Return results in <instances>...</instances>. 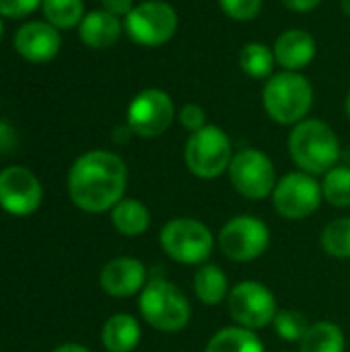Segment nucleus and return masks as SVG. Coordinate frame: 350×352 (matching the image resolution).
Returning a JSON list of instances; mask_svg holds the SVG:
<instances>
[{"label": "nucleus", "instance_id": "31", "mask_svg": "<svg viewBox=\"0 0 350 352\" xmlns=\"http://www.w3.org/2000/svg\"><path fill=\"white\" fill-rule=\"evenodd\" d=\"M101 6H103V10H107L116 16H126L134 8V2L132 0H101Z\"/></svg>", "mask_w": 350, "mask_h": 352}, {"label": "nucleus", "instance_id": "5", "mask_svg": "<svg viewBox=\"0 0 350 352\" xmlns=\"http://www.w3.org/2000/svg\"><path fill=\"white\" fill-rule=\"evenodd\" d=\"M233 159V146L227 132L219 126H204L186 142L184 161L192 175L200 179H215L229 171Z\"/></svg>", "mask_w": 350, "mask_h": 352}, {"label": "nucleus", "instance_id": "7", "mask_svg": "<svg viewBox=\"0 0 350 352\" xmlns=\"http://www.w3.org/2000/svg\"><path fill=\"white\" fill-rule=\"evenodd\" d=\"M128 37L142 47H159L177 31V12L163 0H144L124 16Z\"/></svg>", "mask_w": 350, "mask_h": 352}, {"label": "nucleus", "instance_id": "28", "mask_svg": "<svg viewBox=\"0 0 350 352\" xmlns=\"http://www.w3.org/2000/svg\"><path fill=\"white\" fill-rule=\"evenodd\" d=\"M219 4L233 21H252L262 10V0H219Z\"/></svg>", "mask_w": 350, "mask_h": 352}, {"label": "nucleus", "instance_id": "8", "mask_svg": "<svg viewBox=\"0 0 350 352\" xmlns=\"http://www.w3.org/2000/svg\"><path fill=\"white\" fill-rule=\"evenodd\" d=\"M227 307L237 326L248 330H262L274 322L278 307L274 293L258 280L237 283L227 297Z\"/></svg>", "mask_w": 350, "mask_h": 352}, {"label": "nucleus", "instance_id": "35", "mask_svg": "<svg viewBox=\"0 0 350 352\" xmlns=\"http://www.w3.org/2000/svg\"><path fill=\"white\" fill-rule=\"evenodd\" d=\"M340 6H342L344 14H349L350 16V0H340Z\"/></svg>", "mask_w": 350, "mask_h": 352}, {"label": "nucleus", "instance_id": "23", "mask_svg": "<svg viewBox=\"0 0 350 352\" xmlns=\"http://www.w3.org/2000/svg\"><path fill=\"white\" fill-rule=\"evenodd\" d=\"M274 64H276L274 52L266 43L250 41L239 52V66L252 78H258V80L270 78L272 70H274Z\"/></svg>", "mask_w": 350, "mask_h": 352}, {"label": "nucleus", "instance_id": "6", "mask_svg": "<svg viewBox=\"0 0 350 352\" xmlns=\"http://www.w3.org/2000/svg\"><path fill=\"white\" fill-rule=\"evenodd\" d=\"M161 250L179 264H202L215 250L212 231L190 217H177L163 225L159 233Z\"/></svg>", "mask_w": 350, "mask_h": 352}, {"label": "nucleus", "instance_id": "19", "mask_svg": "<svg viewBox=\"0 0 350 352\" xmlns=\"http://www.w3.org/2000/svg\"><path fill=\"white\" fill-rule=\"evenodd\" d=\"M111 223L118 229V233L126 237H138L146 233L151 225V212L149 208L136 200V198H122L111 208Z\"/></svg>", "mask_w": 350, "mask_h": 352}, {"label": "nucleus", "instance_id": "9", "mask_svg": "<svg viewBox=\"0 0 350 352\" xmlns=\"http://www.w3.org/2000/svg\"><path fill=\"white\" fill-rule=\"evenodd\" d=\"M229 179L248 200H264L266 196H272L278 184L274 163L260 148H243L235 153L229 165Z\"/></svg>", "mask_w": 350, "mask_h": 352}, {"label": "nucleus", "instance_id": "12", "mask_svg": "<svg viewBox=\"0 0 350 352\" xmlns=\"http://www.w3.org/2000/svg\"><path fill=\"white\" fill-rule=\"evenodd\" d=\"M175 116L173 101L165 91L144 89L130 101L126 126L140 138H157L169 130Z\"/></svg>", "mask_w": 350, "mask_h": 352}, {"label": "nucleus", "instance_id": "27", "mask_svg": "<svg viewBox=\"0 0 350 352\" xmlns=\"http://www.w3.org/2000/svg\"><path fill=\"white\" fill-rule=\"evenodd\" d=\"M272 326H274L276 336L285 342H301V338L305 336L309 328L305 316L297 311H278Z\"/></svg>", "mask_w": 350, "mask_h": 352}, {"label": "nucleus", "instance_id": "21", "mask_svg": "<svg viewBox=\"0 0 350 352\" xmlns=\"http://www.w3.org/2000/svg\"><path fill=\"white\" fill-rule=\"evenodd\" d=\"M204 352H266L264 342L254 330L229 326L219 330L206 344Z\"/></svg>", "mask_w": 350, "mask_h": 352}, {"label": "nucleus", "instance_id": "2", "mask_svg": "<svg viewBox=\"0 0 350 352\" xmlns=\"http://www.w3.org/2000/svg\"><path fill=\"white\" fill-rule=\"evenodd\" d=\"M293 163L309 175H326L340 159V140L322 120H303L289 134Z\"/></svg>", "mask_w": 350, "mask_h": 352}, {"label": "nucleus", "instance_id": "20", "mask_svg": "<svg viewBox=\"0 0 350 352\" xmlns=\"http://www.w3.org/2000/svg\"><path fill=\"white\" fill-rule=\"evenodd\" d=\"M194 293L206 307H215L229 297V280L223 268L215 264L200 266L194 274Z\"/></svg>", "mask_w": 350, "mask_h": 352}, {"label": "nucleus", "instance_id": "3", "mask_svg": "<svg viewBox=\"0 0 350 352\" xmlns=\"http://www.w3.org/2000/svg\"><path fill=\"white\" fill-rule=\"evenodd\" d=\"M266 113L283 126H295L305 120L314 105V87L301 72L272 74L262 91Z\"/></svg>", "mask_w": 350, "mask_h": 352}, {"label": "nucleus", "instance_id": "37", "mask_svg": "<svg viewBox=\"0 0 350 352\" xmlns=\"http://www.w3.org/2000/svg\"><path fill=\"white\" fill-rule=\"evenodd\" d=\"M2 31H4V27H2V21H0V39H2Z\"/></svg>", "mask_w": 350, "mask_h": 352}, {"label": "nucleus", "instance_id": "30", "mask_svg": "<svg viewBox=\"0 0 350 352\" xmlns=\"http://www.w3.org/2000/svg\"><path fill=\"white\" fill-rule=\"evenodd\" d=\"M43 0H0V14L10 19H21L31 14Z\"/></svg>", "mask_w": 350, "mask_h": 352}, {"label": "nucleus", "instance_id": "17", "mask_svg": "<svg viewBox=\"0 0 350 352\" xmlns=\"http://www.w3.org/2000/svg\"><path fill=\"white\" fill-rule=\"evenodd\" d=\"M78 35L85 45L93 50H105L113 45L122 35V23L120 16L107 12V10H91L83 16L78 25Z\"/></svg>", "mask_w": 350, "mask_h": 352}, {"label": "nucleus", "instance_id": "15", "mask_svg": "<svg viewBox=\"0 0 350 352\" xmlns=\"http://www.w3.org/2000/svg\"><path fill=\"white\" fill-rule=\"evenodd\" d=\"M146 283V268L136 258H116L101 270V287L111 297H132Z\"/></svg>", "mask_w": 350, "mask_h": 352}, {"label": "nucleus", "instance_id": "1", "mask_svg": "<svg viewBox=\"0 0 350 352\" xmlns=\"http://www.w3.org/2000/svg\"><path fill=\"white\" fill-rule=\"evenodd\" d=\"M126 163L109 151H89L80 155L68 173L72 202L85 212H105L113 208L126 192Z\"/></svg>", "mask_w": 350, "mask_h": 352}, {"label": "nucleus", "instance_id": "16", "mask_svg": "<svg viewBox=\"0 0 350 352\" xmlns=\"http://www.w3.org/2000/svg\"><path fill=\"white\" fill-rule=\"evenodd\" d=\"M274 58L289 72H299L311 64L316 58V39L303 29H289L281 33L274 41Z\"/></svg>", "mask_w": 350, "mask_h": 352}, {"label": "nucleus", "instance_id": "29", "mask_svg": "<svg viewBox=\"0 0 350 352\" xmlns=\"http://www.w3.org/2000/svg\"><path fill=\"white\" fill-rule=\"evenodd\" d=\"M177 120L179 124L190 130V132H198L200 128L206 126V113L200 105L196 103H186L179 111H177Z\"/></svg>", "mask_w": 350, "mask_h": 352}, {"label": "nucleus", "instance_id": "36", "mask_svg": "<svg viewBox=\"0 0 350 352\" xmlns=\"http://www.w3.org/2000/svg\"><path fill=\"white\" fill-rule=\"evenodd\" d=\"M347 116H349V120H350V93H349V97H347Z\"/></svg>", "mask_w": 350, "mask_h": 352}, {"label": "nucleus", "instance_id": "11", "mask_svg": "<svg viewBox=\"0 0 350 352\" xmlns=\"http://www.w3.org/2000/svg\"><path fill=\"white\" fill-rule=\"evenodd\" d=\"M268 245L270 229L252 214L231 219L219 233V248L233 262H254L266 254Z\"/></svg>", "mask_w": 350, "mask_h": 352}, {"label": "nucleus", "instance_id": "4", "mask_svg": "<svg viewBox=\"0 0 350 352\" xmlns=\"http://www.w3.org/2000/svg\"><path fill=\"white\" fill-rule=\"evenodd\" d=\"M138 309L144 322L159 332H179L190 324L192 307L188 297L165 278H151L140 291Z\"/></svg>", "mask_w": 350, "mask_h": 352}, {"label": "nucleus", "instance_id": "10", "mask_svg": "<svg viewBox=\"0 0 350 352\" xmlns=\"http://www.w3.org/2000/svg\"><path fill=\"white\" fill-rule=\"evenodd\" d=\"M322 200V184H318L316 175H309L305 171L287 173L283 179H278L272 192L274 210L289 221L311 217L320 208Z\"/></svg>", "mask_w": 350, "mask_h": 352}, {"label": "nucleus", "instance_id": "22", "mask_svg": "<svg viewBox=\"0 0 350 352\" xmlns=\"http://www.w3.org/2000/svg\"><path fill=\"white\" fill-rule=\"evenodd\" d=\"M299 349L301 352H344L347 338L340 326L332 322H316L307 328Z\"/></svg>", "mask_w": 350, "mask_h": 352}, {"label": "nucleus", "instance_id": "13", "mask_svg": "<svg viewBox=\"0 0 350 352\" xmlns=\"http://www.w3.org/2000/svg\"><path fill=\"white\" fill-rule=\"evenodd\" d=\"M41 204V186L25 167L0 171V206L17 217L31 214Z\"/></svg>", "mask_w": 350, "mask_h": 352}, {"label": "nucleus", "instance_id": "26", "mask_svg": "<svg viewBox=\"0 0 350 352\" xmlns=\"http://www.w3.org/2000/svg\"><path fill=\"white\" fill-rule=\"evenodd\" d=\"M324 200L336 208L350 206V167H332L322 182Z\"/></svg>", "mask_w": 350, "mask_h": 352}, {"label": "nucleus", "instance_id": "33", "mask_svg": "<svg viewBox=\"0 0 350 352\" xmlns=\"http://www.w3.org/2000/svg\"><path fill=\"white\" fill-rule=\"evenodd\" d=\"M281 2L293 12H309L316 6H320L322 0H281Z\"/></svg>", "mask_w": 350, "mask_h": 352}, {"label": "nucleus", "instance_id": "24", "mask_svg": "<svg viewBox=\"0 0 350 352\" xmlns=\"http://www.w3.org/2000/svg\"><path fill=\"white\" fill-rule=\"evenodd\" d=\"M41 10L45 14V21L56 29H72L80 25L85 16L83 0H43Z\"/></svg>", "mask_w": 350, "mask_h": 352}, {"label": "nucleus", "instance_id": "18", "mask_svg": "<svg viewBox=\"0 0 350 352\" xmlns=\"http://www.w3.org/2000/svg\"><path fill=\"white\" fill-rule=\"evenodd\" d=\"M103 346L109 352H130L140 342V326L128 314L111 316L101 332Z\"/></svg>", "mask_w": 350, "mask_h": 352}, {"label": "nucleus", "instance_id": "34", "mask_svg": "<svg viewBox=\"0 0 350 352\" xmlns=\"http://www.w3.org/2000/svg\"><path fill=\"white\" fill-rule=\"evenodd\" d=\"M52 352H89L85 346H80V344H64V346H58L56 351Z\"/></svg>", "mask_w": 350, "mask_h": 352}, {"label": "nucleus", "instance_id": "25", "mask_svg": "<svg viewBox=\"0 0 350 352\" xmlns=\"http://www.w3.org/2000/svg\"><path fill=\"white\" fill-rule=\"evenodd\" d=\"M322 248L332 258L350 260V217L336 219L324 227Z\"/></svg>", "mask_w": 350, "mask_h": 352}, {"label": "nucleus", "instance_id": "32", "mask_svg": "<svg viewBox=\"0 0 350 352\" xmlns=\"http://www.w3.org/2000/svg\"><path fill=\"white\" fill-rule=\"evenodd\" d=\"M14 146H17V134H14V130L8 124L0 122V155L12 151Z\"/></svg>", "mask_w": 350, "mask_h": 352}, {"label": "nucleus", "instance_id": "14", "mask_svg": "<svg viewBox=\"0 0 350 352\" xmlns=\"http://www.w3.org/2000/svg\"><path fill=\"white\" fill-rule=\"evenodd\" d=\"M62 45L60 31L47 21H31L25 23L14 35V50L21 58L33 64L50 62L58 56Z\"/></svg>", "mask_w": 350, "mask_h": 352}]
</instances>
